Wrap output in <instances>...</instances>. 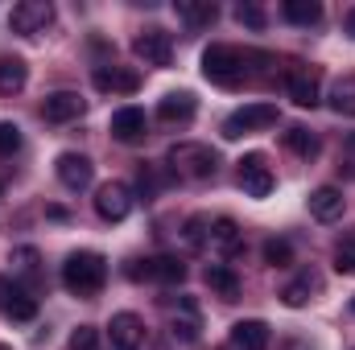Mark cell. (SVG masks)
Wrapping results in <instances>:
<instances>
[{
    "instance_id": "1",
    "label": "cell",
    "mask_w": 355,
    "mask_h": 350,
    "mask_svg": "<svg viewBox=\"0 0 355 350\" xmlns=\"http://www.w3.org/2000/svg\"><path fill=\"white\" fill-rule=\"evenodd\" d=\"M107 280V260L99 252H71L62 264V284L75 297H95Z\"/></svg>"
},
{
    "instance_id": "2",
    "label": "cell",
    "mask_w": 355,
    "mask_h": 350,
    "mask_svg": "<svg viewBox=\"0 0 355 350\" xmlns=\"http://www.w3.org/2000/svg\"><path fill=\"white\" fill-rule=\"evenodd\" d=\"M166 165L174 177H186V181H202L219 169V157L211 145H198V140H182L166 153Z\"/></svg>"
},
{
    "instance_id": "3",
    "label": "cell",
    "mask_w": 355,
    "mask_h": 350,
    "mask_svg": "<svg viewBox=\"0 0 355 350\" xmlns=\"http://www.w3.org/2000/svg\"><path fill=\"white\" fill-rule=\"evenodd\" d=\"M244 66H248V54L236 46H207L202 50V75L215 87H236L244 79Z\"/></svg>"
},
{
    "instance_id": "4",
    "label": "cell",
    "mask_w": 355,
    "mask_h": 350,
    "mask_svg": "<svg viewBox=\"0 0 355 350\" xmlns=\"http://www.w3.org/2000/svg\"><path fill=\"white\" fill-rule=\"evenodd\" d=\"M50 25H54V4H50V0H21V4H12V12H8V29L21 33V37L46 33Z\"/></svg>"
},
{
    "instance_id": "5",
    "label": "cell",
    "mask_w": 355,
    "mask_h": 350,
    "mask_svg": "<svg viewBox=\"0 0 355 350\" xmlns=\"http://www.w3.org/2000/svg\"><path fill=\"white\" fill-rule=\"evenodd\" d=\"M272 124H277V107L272 103H244L240 111L227 116L223 136L227 140H240L244 132H261V128H272Z\"/></svg>"
},
{
    "instance_id": "6",
    "label": "cell",
    "mask_w": 355,
    "mask_h": 350,
    "mask_svg": "<svg viewBox=\"0 0 355 350\" xmlns=\"http://www.w3.org/2000/svg\"><path fill=\"white\" fill-rule=\"evenodd\" d=\"M132 54H137L145 66H170V58H174V37H170L166 29L149 25V29H141V33L132 37Z\"/></svg>"
},
{
    "instance_id": "7",
    "label": "cell",
    "mask_w": 355,
    "mask_h": 350,
    "mask_svg": "<svg viewBox=\"0 0 355 350\" xmlns=\"http://www.w3.org/2000/svg\"><path fill=\"white\" fill-rule=\"evenodd\" d=\"M128 210H132V190H128L124 181L99 185V194H95V214H99L103 223H124Z\"/></svg>"
},
{
    "instance_id": "8",
    "label": "cell",
    "mask_w": 355,
    "mask_h": 350,
    "mask_svg": "<svg viewBox=\"0 0 355 350\" xmlns=\"http://www.w3.org/2000/svg\"><path fill=\"white\" fill-rule=\"evenodd\" d=\"M236 181H240V190H244L248 198H268V194H272V169L265 165V157H261V153L240 157Z\"/></svg>"
},
{
    "instance_id": "9",
    "label": "cell",
    "mask_w": 355,
    "mask_h": 350,
    "mask_svg": "<svg viewBox=\"0 0 355 350\" xmlns=\"http://www.w3.org/2000/svg\"><path fill=\"white\" fill-rule=\"evenodd\" d=\"M0 313L8 322H33L37 317V301L8 276H0Z\"/></svg>"
},
{
    "instance_id": "10",
    "label": "cell",
    "mask_w": 355,
    "mask_h": 350,
    "mask_svg": "<svg viewBox=\"0 0 355 350\" xmlns=\"http://www.w3.org/2000/svg\"><path fill=\"white\" fill-rule=\"evenodd\" d=\"M87 111V99L79 95V91H54V95H46V103H42V120L46 124H71V120H79Z\"/></svg>"
},
{
    "instance_id": "11",
    "label": "cell",
    "mask_w": 355,
    "mask_h": 350,
    "mask_svg": "<svg viewBox=\"0 0 355 350\" xmlns=\"http://www.w3.org/2000/svg\"><path fill=\"white\" fill-rule=\"evenodd\" d=\"M132 280H157V284H182L186 280V264L178 256H157V260H137V268H128Z\"/></svg>"
},
{
    "instance_id": "12",
    "label": "cell",
    "mask_w": 355,
    "mask_h": 350,
    "mask_svg": "<svg viewBox=\"0 0 355 350\" xmlns=\"http://www.w3.org/2000/svg\"><path fill=\"white\" fill-rule=\"evenodd\" d=\"M54 169H58V181L67 190H87L91 181H95V165H91L83 153H62L54 161Z\"/></svg>"
},
{
    "instance_id": "13",
    "label": "cell",
    "mask_w": 355,
    "mask_h": 350,
    "mask_svg": "<svg viewBox=\"0 0 355 350\" xmlns=\"http://www.w3.org/2000/svg\"><path fill=\"white\" fill-rule=\"evenodd\" d=\"M322 75H318V66H297V71H289V99L297 103V107H314L322 95Z\"/></svg>"
},
{
    "instance_id": "14",
    "label": "cell",
    "mask_w": 355,
    "mask_h": 350,
    "mask_svg": "<svg viewBox=\"0 0 355 350\" xmlns=\"http://www.w3.org/2000/svg\"><path fill=\"white\" fill-rule=\"evenodd\" d=\"M107 338H112V350H141L145 326H141L137 313H116L112 326H107Z\"/></svg>"
},
{
    "instance_id": "15",
    "label": "cell",
    "mask_w": 355,
    "mask_h": 350,
    "mask_svg": "<svg viewBox=\"0 0 355 350\" xmlns=\"http://www.w3.org/2000/svg\"><path fill=\"white\" fill-rule=\"evenodd\" d=\"M145 111L141 107H120V111H112V136L120 140V145H137V140H145Z\"/></svg>"
},
{
    "instance_id": "16",
    "label": "cell",
    "mask_w": 355,
    "mask_h": 350,
    "mask_svg": "<svg viewBox=\"0 0 355 350\" xmlns=\"http://www.w3.org/2000/svg\"><path fill=\"white\" fill-rule=\"evenodd\" d=\"M306 206H310V214H314L318 223H335V219L343 214V190H335V185H318V190H310Z\"/></svg>"
},
{
    "instance_id": "17",
    "label": "cell",
    "mask_w": 355,
    "mask_h": 350,
    "mask_svg": "<svg viewBox=\"0 0 355 350\" xmlns=\"http://www.w3.org/2000/svg\"><path fill=\"white\" fill-rule=\"evenodd\" d=\"M268 342H272V330L261 317H248V322L232 326V347L236 350H268Z\"/></svg>"
},
{
    "instance_id": "18",
    "label": "cell",
    "mask_w": 355,
    "mask_h": 350,
    "mask_svg": "<svg viewBox=\"0 0 355 350\" xmlns=\"http://www.w3.org/2000/svg\"><path fill=\"white\" fill-rule=\"evenodd\" d=\"M194 111H198V99H194L190 91H170V95L157 103V120H166V124H190Z\"/></svg>"
},
{
    "instance_id": "19",
    "label": "cell",
    "mask_w": 355,
    "mask_h": 350,
    "mask_svg": "<svg viewBox=\"0 0 355 350\" xmlns=\"http://www.w3.org/2000/svg\"><path fill=\"white\" fill-rule=\"evenodd\" d=\"M174 12L190 25V29H207V25H215V17H219V4L215 0H178Z\"/></svg>"
},
{
    "instance_id": "20",
    "label": "cell",
    "mask_w": 355,
    "mask_h": 350,
    "mask_svg": "<svg viewBox=\"0 0 355 350\" xmlns=\"http://www.w3.org/2000/svg\"><path fill=\"white\" fill-rule=\"evenodd\" d=\"M95 87L99 91H116V95H132V91L141 87V75L137 71H120V66H99L95 71Z\"/></svg>"
},
{
    "instance_id": "21",
    "label": "cell",
    "mask_w": 355,
    "mask_h": 350,
    "mask_svg": "<svg viewBox=\"0 0 355 350\" xmlns=\"http://www.w3.org/2000/svg\"><path fill=\"white\" fill-rule=\"evenodd\" d=\"M207 284H211V293L215 297H223V301H236L240 297V276L227 268V264H207Z\"/></svg>"
},
{
    "instance_id": "22",
    "label": "cell",
    "mask_w": 355,
    "mask_h": 350,
    "mask_svg": "<svg viewBox=\"0 0 355 350\" xmlns=\"http://www.w3.org/2000/svg\"><path fill=\"white\" fill-rule=\"evenodd\" d=\"M281 12H285L289 25H302V29H310V25L322 21V4H318V0H285Z\"/></svg>"
},
{
    "instance_id": "23",
    "label": "cell",
    "mask_w": 355,
    "mask_h": 350,
    "mask_svg": "<svg viewBox=\"0 0 355 350\" xmlns=\"http://www.w3.org/2000/svg\"><path fill=\"white\" fill-rule=\"evenodd\" d=\"M25 83H29L25 58H0V95H17L25 91Z\"/></svg>"
},
{
    "instance_id": "24",
    "label": "cell",
    "mask_w": 355,
    "mask_h": 350,
    "mask_svg": "<svg viewBox=\"0 0 355 350\" xmlns=\"http://www.w3.org/2000/svg\"><path fill=\"white\" fill-rule=\"evenodd\" d=\"M285 149H293L297 157H306V161H310V157L318 153V136H314L310 128H302V124H293V128L285 132Z\"/></svg>"
},
{
    "instance_id": "25",
    "label": "cell",
    "mask_w": 355,
    "mask_h": 350,
    "mask_svg": "<svg viewBox=\"0 0 355 350\" xmlns=\"http://www.w3.org/2000/svg\"><path fill=\"white\" fill-rule=\"evenodd\" d=\"M211 243H215L219 252H236V248H240V227H236V219H215V223H211Z\"/></svg>"
},
{
    "instance_id": "26",
    "label": "cell",
    "mask_w": 355,
    "mask_h": 350,
    "mask_svg": "<svg viewBox=\"0 0 355 350\" xmlns=\"http://www.w3.org/2000/svg\"><path fill=\"white\" fill-rule=\"evenodd\" d=\"M314 288H318V280H314L310 272H302V276H297L293 284H285V293H281V301H285L289 309H302V305L310 301V293H314Z\"/></svg>"
},
{
    "instance_id": "27",
    "label": "cell",
    "mask_w": 355,
    "mask_h": 350,
    "mask_svg": "<svg viewBox=\"0 0 355 350\" xmlns=\"http://www.w3.org/2000/svg\"><path fill=\"white\" fill-rule=\"evenodd\" d=\"M331 111L339 116H355V79H339L331 91Z\"/></svg>"
},
{
    "instance_id": "28",
    "label": "cell",
    "mask_w": 355,
    "mask_h": 350,
    "mask_svg": "<svg viewBox=\"0 0 355 350\" xmlns=\"http://www.w3.org/2000/svg\"><path fill=\"white\" fill-rule=\"evenodd\" d=\"M182 231H186V243H190V248H202V243L211 239V219H207V214H190Z\"/></svg>"
},
{
    "instance_id": "29",
    "label": "cell",
    "mask_w": 355,
    "mask_h": 350,
    "mask_svg": "<svg viewBox=\"0 0 355 350\" xmlns=\"http://www.w3.org/2000/svg\"><path fill=\"white\" fill-rule=\"evenodd\" d=\"M265 264H272V268L293 264V248H289V239H268L265 243Z\"/></svg>"
},
{
    "instance_id": "30",
    "label": "cell",
    "mask_w": 355,
    "mask_h": 350,
    "mask_svg": "<svg viewBox=\"0 0 355 350\" xmlns=\"http://www.w3.org/2000/svg\"><path fill=\"white\" fill-rule=\"evenodd\" d=\"M17 149H21V128L4 120V124H0V157H12Z\"/></svg>"
},
{
    "instance_id": "31",
    "label": "cell",
    "mask_w": 355,
    "mask_h": 350,
    "mask_svg": "<svg viewBox=\"0 0 355 350\" xmlns=\"http://www.w3.org/2000/svg\"><path fill=\"white\" fill-rule=\"evenodd\" d=\"M71 350H99V330L95 326H79L71 334Z\"/></svg>"
},
{
    "instance_id": "32",
    "label": "cell",
    "mask_w": 355,
    "mask_h": 350,
    "mask_svg": "<svg viewBox=\"0 0 355 350\" xmlns=\"http://www.w3.org/2000/svg\"><path fill=\"white\" fill-rule=\"evenodd\" d=\"M236 17H240V25H248V29H265V8H261V4H240Z\"/></svg>"
},
{
    "instance_id": "33",
    "label": "cell",
    "mask_w": 355,
    "mask_h": 350,
    "mask_svg": "<svg viewBox=\"0 0 355 350\" xmlns=\"http://www.w3.org/2000/svg\"><path fill=\"white\" fill-rule=\"evenodd\" d=\"M335 268H339L343 276H355V243H352V239L335 248Z\"/></svg>"
},
{
    "instance_id": "34",
    "label": "cell",
    "mask_w": 355,
    "mask_h": 350,
    "mask_svg": "<svg viewBox=\"0 0 355 350\" xmlns=\"http://www.w3.org/2000/svg\"><path fill=\"white\" fill-rule=\"evenodd\" d=\"M12 264H17L25 276H33V272H37V252H33V248H17V252H12Z\"/></svg>"
},
{
    "instance_id": "35",
    "label": "cell",
    "mask_w": 355,
    "mask_h": 350,
    "mask_svg": "<svg viewBox=\"0 0 355 350\" xmlns=\"http://www.w3.org/2000/svg\"><path fill=\"white\" fill-rule=\"evenodd\" d=\"M347 33H352V37H355V4H352V8H347Z\"/></svg>"
},
{
    "instance_id": "36",
    "label": "cell",
    "mask_w": 355,
    "mask_h": 350,
    "mask_svg": "<svg viewBox=\"0 0 355 350\" xmlns=\"http://www.w3.org/2000/svg\"><path fill=\"white\" fill-rule=\"evenodd\" d=\"M0 350H12V347H4V342H0Z\"/></svg>"
},
{
    "instance_id": "37",
    "label": "cell",
    "mask_w": 355,
    "mask_h": 350,
    "mask_svg": "<svg viewBox=\"0 0 355 350\" xmlns=\"http://www.w3.org/2000/svg\"><path fill=\"white\" fill-rule=\"evenodd\" d=\"M352 313H355V297H352Z\"/></svg>"
}]
</instances>
